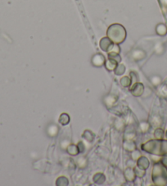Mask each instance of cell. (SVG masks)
Returning <instances> with one entry per match:
<instances>
[{
	"instance_id": "cell-1",
	"label": "cell",
	"mask_w": 167,
	"mask_h": 186,
	"mask_svg": "<svg viewBox=\"0 0 167 186\" xmlns=\"http://www.w3.org/2000/svg\"><path fill=\"white\" fill-rule=\"evenodd\" d=\"M141 148L143 151L151 155L159 157L167 156V140L165 139H151L142 144Z\"/></svg>"
},
{
	"instance_id": "cell-2",
	"label": "cell",
	"mask_w": 167,
	"mask_h": 186,
	"mask_svg": "<svg viewBox=\"0 0 167 186\" xmlns=\"http://www.w3.org/2000/svg\"><path fill=\"white\" fill-rule=\"evenodd\" d=\"M151 179L154 184L156 185H167V167H165L160 161L154 163L151 172Z\"/></svg>"
},
{
	"instance_id": "cell-3",
	"label": "cell",
	"mask_w": 167,
	"mask_h": 186,
	"mask_svg": "<svg viewBox=\"0 0 167 186\" xmlns=\"http://www.w3.org/2000/svg\"><path fill=\"white\" fill-rule=\"evenodd\" d=\"M108 38L116 44H120L125 40L126 32L125 30L120 24H113L107 30Z\"/></svg>"
},
{
	"instance_id": "cell-4",
	"label": "cell",
	"mask_w": 167,
	"mask_h": 186,
	"mask_svg": "<svg viewBox=\"0 0 167 186\" xmlns=\"http://www.w3.org/2000/svg\"><path fill=\"white\" fill-rule=\"evenodd\" d=\"M130 92L133 96L140 97L144 92V86L141 83H134L130 88Z\"/></svg>"
},
{
	"instance_id": "cell-5",
	"label": "cell",
	"mask_w": 167,
	"mask_h": 186,
	"mask_svg": "<svg viewBox=\"0 0 167 186\" xmlns=\"http://www.w3.org/2000/svg\"><path fill=\"white\" fill-rule=\"evenodd\" d=\"M91 63L96 67H101L105 64V58L102 54L97 53L92 58Z\"/></svg>"
},
{
	"instance_id": "cell-6",
	"label": "cell",
	"mask_w": 167,
	"mask_h": 186,
	"mask_svg": "<svg viewBox=\"0 0 167 186\" xmlns=\"http://www.w3.org/2000/svg\"><path fill=\"white\" fill-rule=\"evenodd\" d=\"M100 46L103 51L111 52L114 45L112 44V41L109 38H103L100 41Z\"/></svg>"
},
{
	"instance_id": "cell-7",
	"label": "cell",
	"mask_w": 167,
	"mask_h": 186,
	"mask_svg": "<svg viewBox=\"0 0 167 186\" xmlns=\"http://www.w3.org/2000/svg\"><path fill=\"white\" fill-rule=\"evenodd\" d=\"M149 165H150L149 160L147 159L146 157L141 156V157L137 160V166H138V168L142 169V170H147L149 167Z\"/></svg>"
},
{
	"instance_id": "cell-8",
	"label": "cell",
	"mask_w": 167,
	"mask_h": 186,
	"mask_svg": "<svg viewBox=\"0 0 167 186\" xmlns=\"http://www.w3.org/2000/svg\"><path fill=\"white\" fill-rule=\"evenodd\" d=\"M123 147L125 150L129 152H133L136 149V144L131 139H125V141L123 144Z\"/></svg>"
},
{
	"instance_id": "cell-9",
	"label": "cell",
	"mask_w": 167,
	"mask_h": 186,
	"mask_svg": "<svg viewBox=\"0 0 167 186\" xmlns=\"http://www.w3.org/2000/svg\"><path fill=\"white\" fill-rule=\"evenodd\" d=\"M124 177H125V179H126L128 181H133L136 177L134 170H133V169L130 168V167L126 169L125 171H124Z\"/></svg>"
},
{
	"instance_id": "cell-10",
	"label": "cell",
	"mask_w": 167,
	"mask_h": 186,
	"mask_svg": "<svg viewBox=\"0 0 167 186\" xmlns=\"http://www.w3.org/2000/svg\"><path fill=\"white\" fill-rule=\"evenodd\" d=\"M157 93L160 97L167 98V84H160V85H159V87H158Z\"/></svg>"
},
{
	"instance_id": "cell-11",
	"label": "cell",
	"mask_w": 167,
	"mask_h": 186,
	"mask_svg": "<svg viewBox=\"0 0 167 186\" xmlns=\"http://www.w3.org/2000/svg\"><path fill=\"white\" fill-rule=\"evenodd\" d=\"M117 101V97L113 96V95H108L104 99V102L107 107H112L115 104V102Z\"/></svg>"
},
{
	"instance_id": "cell-12",
	"label": "cell",
	"mask_w": 167,
	"mask_h": 186,
	"mask_svg": "<svg viewBox=\"0 0 167 186\" xmlns=\"http://www.w3.org/2000/svg\"><path fill=\"white\" fill-rule=\"evenodd\" d=\"M151 125L154 127H160L162 125V119L159 116H153L151 118Z\"/></svg>"
},
{
	"instance_id": "cell-13",
	"label": "cell",
	"mask_w": 167,
	"mask_h": 186,
	"mask_svg": "<svg viewBox=\"0 0 167 186\" xmlns=\"http://www.w3.org/2000/svg\"><path fill=\"white\" fill-rule=\"evenodd\" d=\"M117 64L118 63H116V62H115V61L112 60V59L109 58L108 60L106 61V63H105V67H106V69L108 70L109 72H110V71H114L115 68L116 67Z\"/></svg>"
},
{
	"instance_id": "cell-14",
	"label": "cell",
	"mask_w": 167,
	"mask_h": 186,
	"mask_svg": "<svg viewBox=\"0 0 167 186\" xmlns=\"http://www.w3.org/2000/svg\"><path fill=\"white\" fill-rule=\"evenodd\" d=\"M105 179H106L105 175H104L102 173H97V174L93 176V181H94L95 183H97V184H103L104 182H105Z\"/></svg>"
},
{
	"instance_id": "cell-15",
	"label": "cell",
	"mask_w": 167,
	"mask_h": 186,
	"mask_svg": "<svg viewBox=\"0 0 167 186\" xmlns=\"http://www.w3.org/2000/svg\"><path fill=\"white\" fill-rule=\"evenodd\" d=\"M67 152L70 155H72V156H76V155L79 152V148H78V147H77V145H74V144H70V145L68 146Z\"/></svg>"
},
{
	"instance_id": "cell-16",
	"label": "cell",
	"mask_w": 167,
	"mask_h": 186,
	"mask_svg": "<svg viewBox=\"0 0 167 186\" xmlns=\"http://www.w3.org/2000/svg\"><path fill=\"white\" fill-rule=\"evenodd\" d=\"M59 123H61V125H67L69 122H70V117H69V115L66 114V113H62V114L59 117Z\"/></svg>"
},
{
	"instance_id": "cell-17",
	"label": "cell",
	"mask_w": 167,
	"mask_h": 186,
	"mask_svg": "<svg viewBox=\"0 0 167 186\" xmlns=\"http://www.w3.org/2000/svg\"><path fill=\"white\" fill-rule=\"evenodd\" d=\"M150 80H151V84H152L154 86H159V85L161 84V81H162V80H161V77L159 76H151Z\"/></svg>"
},
{
	"instance_id": "cell-18",
	"label": "cell",
	"mask_w": 167,
	"mask_h": 186,
	"mask_svg": "<svg viewBox=\"0 0 167 186\" xmlns=\"http://www.w3.org/2000/svg\"><path fill=\"white\" fill-rule=\"evenodd\" d=\"M156 32H157L158 35H165L167 33V29L165 27V25L163 24H159V25L156 26Z\"/></svg>"
},
{
	"instance_id": "cell-19",
	"label": "cell",
	"mask_w": 167,
	"mask_h": 186,
	"mask_svg": "<svg viewBox=\"0 0 167 186\" xmlns=\"http://www.w3.org/2000/svg\"><path fill=\"white\" fill-rule=\"evenodd\" d=\"M131 83H132V80H131V78L129 77V76H124L120 80V84L124 87H129V86H130Z\"/></svg>"
},
{
	"instance_id": "cell-20",
	"label": "cell",
	"mask_w": 167,
	"mask_h": 186,
	"mask_svg": "<svg viewBox=\"0 0 167 186\" xmlns=\"http://www.w3.org/2000/svg\"><path fill=\"white\" fill-rule=\"evenodd\" d=\"M164 134H165V132H164V130L161 128L158 127L154 131V136L157 139H162L163 137H164Z\"/></svg>"
},
{
	"instance_id": "cell-21",
	"label": "cell",
	"mask_w": 167,
	"mask_h": 186,
	"mask_svg": "<svg viewBox=\"0 0 167 186\" xmlns=\"http://www.w3.org/2000/svg\"><path fill=\"white\" fill-rule=\"evenodd\" d=\"M114 71H115V74L116 76H121L125 72V67L123 64H120V65L116 66V67L115 68Z\"/></svg>"
},
{
	"instance_id": "cell-22",
	"label": "cell",
	"mask_w": 167,
	"mask_h": 186,
	"mask_svg": "<svg viewBox=\"0 0 167 186\" xmlns=\"http://www.w3.org/2000/svg\"><path fill=\"white\" fill-rule=\"evenodd\" d=\"M139 128L142 133L147 132V131L149 130V128H150V123L146 122V121H142V122L140 123Z\"/></svg>"
},
{
	"instance_id": "cell-23",
	"label": "cell",
	"mask_w": 167,
	"mask_h": 186,
	"mask_svg": "<svg viewBox=\"0 0 167 186\" xmlns=\"http://www.w3.org/2000/svg\"><path fill=\"white\" fill-rule=\"evenodd\" d=\"M68 184V179L64 176H61L58 179H56V185L59 186H63V185H67Z\"/></svg>"
},
{
	"instance_id": "cell-24",
	"label": "cell",
	"mask_w": 167,
	"mask_h": 186,
	"mask_svg": "<svg viewBox=\"0 0 167 186\" xmlns=\"http://www.w3.org/2000/svg\"><path fill=\"white\" fill-rule=\"evenodd\" d=\"M108 57H109V58L112 59V60H114L117 63H120V60H121L120 57L118 55V53H110L108 54Z\"/></svg>"
},
{
	"instance_id": "cell-25",
	"label": "cell",
	"mask_w": 167,
	"mask_h": 186,
	"mask_svg": "<svg viewBox=\"0 0 167 186\" xmlns=\"http://www.w3.org/2000/svg\"><path fill=\"white\" fill-rule=\"evenodd\" d=\"M134 172H135V175L137 176H138V177H142L145 175V170H142V169L138 168V166L134 168Z\"/></svg>"
},
{
	"instance_id": "cell-26",
	"label": "cell",
	"mask_w": 167,
	"mask_h": 186,
	"mask_svg": "<svg viewBox=\"0 0 167 186\" xmlns=\"http://www.w3.org/2000/svg\"><path fill=\"white\" fill-rule=\"evenodd\" d=\"M131 156H132V158H133V160H134V161H137V160H138V158H139V157L142 156V155H141V153H140L139 151L136 150L135 149V150L133 151V152H132V155H131Z\"/></svg>"
},
{
	"instance_id": "cell-27",
	"label": "cell",
	"mask_w": 167,
	"mask_h": 186,
	"mask_svg": "<svg viewBox=\"0 0 167 186\" xmlns=\"http://www.w3.org/2000/svg\"><path fill=\"white\" fill-rule=\"evenodd\" d=\"M88 135H87V134H85V133H84L83 134V137L85 139H87L88 141H92L93 140V138H90V136L92 137H94V135H93V134L91 131H89V130H88Z\"/></svg>"
},
{
	"instance_id": "cell-28",
	"label": "cell",
	"mask_w": 167,
	"mask_h": 186,
	"mask_svg": "<svg viewBox=\"0 0 167 186\" xmlns=\"http://www.w3.org/2000/svg\"><path fill=\"white\" fill-rule=\"evenodd\" d=\"M160 161L165 166V167H167V156H163V157H160Z\"/></svg>"
},
{
	"instance_id": "cell-29",
	"label": "cell",
	"mask_w": 167,
	"mask_h": 186,
	"mask_svg": "<svg viewBox=\"0 0 167 186\" xmlns=\"http://www.w3.org/2000/svg\"><path fill=\"white\" fill-rule=\"evenodd\" d=\"M77 147H78V148H79V152H82L84 151V144L82 143V142H79V144H77Z\"/></svg>"
},
{
	"instance_id": "cell-30",
	"label": "cell",
	"mask_w": 167,
	"mask_h": 186,
	"mask_svg": "<svg viewBox=\"0 0 167 186\" xmlns=\"http://www.w3.org/2000/svg\"><path fill=\"white\" fill-rule=\"evenodd\" d=\"M165 137H166V139H167V130H166V132H165Z\"/></svg>"
}]
</instances>
